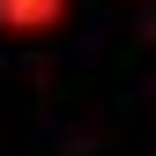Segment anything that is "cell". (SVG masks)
I'll list each match as a JSON object with an SVG mask.
<instances>
[{"instance_id":"cell-1","label":"cell","mask_w":156,"mask_h":156,"mask_svg":"<svg viewBox=\"0 0 156 156\" xmlns=\"http://www.w3.org/2000/svg\"><path fill=\"white\" fill-rule=\"evenodd\" d=\"M74 15V0H0V37L37 45V37H60Z\"/></svg>"}]
</instances>
